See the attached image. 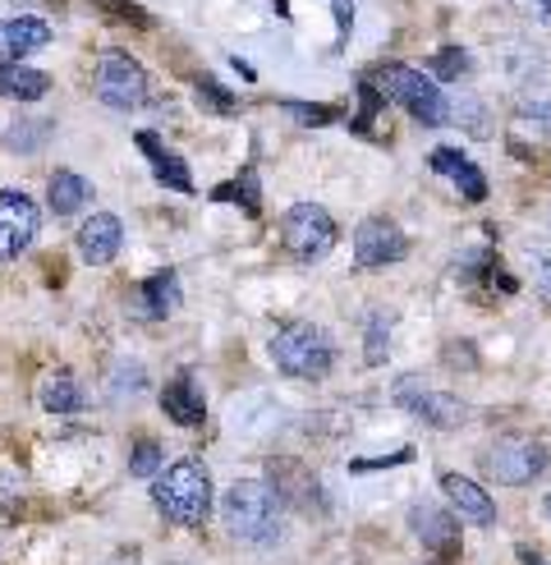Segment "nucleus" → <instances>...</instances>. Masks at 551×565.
Here are the masks:
<instances>
[{
	"label": "nucleus",
	"instance_id": "1",
	"mask_svg": "<svg viewBox=\"0 0 551 565\" xmlns=\"http://www.w3.org/2000/svg\"><path fill=\"white\" fill-rule=\"evenodd\" d=\"M220 524H226L230 539L248 547H271L285 529L281 488L262 483V478H239V483L220 492Z\"/></svg>",
	"mask_w": 551,
	"mask_h": 565
},
{
	"label": "nucleus",
	"instance_id": "2",
	"mask_svg": "<svg viewBox=\"0 0 551 565\" xmlns=\"http://www.w3.org/2000/svg\"><path fill=\"white\" fill-rule=\"evenodd\" d=\"M152 505L180 529H203L212 505H216V488H212L207 465L175 460L171 469H161L152 478Z\"/></svg>",
	"mask_w": 551,
	"mask_h": 565
},
{
	"label": "nucleus",
	"instance_id": "3",
	"mask_svg": "<svg viewBox=\"0 0 551 565\" xmlns=\"http://www.w3.org/2000/svg\"><path fill=\"white\" fill-rule=\"evenodd\" d=\"M271 363L294 382H322L336 369V341L317 322H281L267 341Z\"/></svg>",
	"mask_w": 551,
	"mask_h": 565
},
{
	"label": "nucleus",
	"instance_id": "4",
	"mask_svg": "<svg viewBox=\"0 0 551 565\" xmlns=\"http://www.w3.org/2000/svg\"><path fill=\"white\" fill-rule=\"evenodd\" d=\"M372 83H377V93L391 97L413 125L441 129L451 120L446 88H441V83L432 74H423V70H413V65H377Z\"/></svg>",
	"mask_w": 551,
	"mask_h": 565
},
{
	"label": "nucleus",
	"instance_id": "5",
	"mask_svg": "<svg viewBox=\"0 0 551 565\" xmlns=\"http://www.w3.org/2000/svg\"><path fill=\"white\" fill-rule=\"evenodd\" d=\"M93 97L110 110H138L148 102V70L138 65L129 51L110 46L93 65Z\"/></svg>",
	"mask_w": 551,
	"mask_h": 565
},
{
	"label": "nucleus",
	"instance_id": "6",
	"mask_svg": "<svg viewBox=\"0 0 551 565\" xmlns=\"http://www.w3.org/2000/svg\"><path fill=\"white\" fill-rule=\"evenodd\" d=\"M551 465L547 456V446L538 437H523V433H506V437H496L487 446V456H483V469L487 478H496L501 488H529L533 478H542Z\"/></svg>",
	"mask_w": 551,
	"mask_h": 565
},
{
	"label": "nucleus",
	"instance_id": "7",
	"mask_svg": "<svg viewBox=\"0 0 551 565\" xmlns=\"http://www.w3.org/2000/svg\"><path fill=\"white\" fill-rule=\"evenodd\" d=\"M281 244L303 263H317L336 248V216H331L322 203H294L281 216Z\"/></svg>",
	"mask_w": 551,
	"mask_h": 565
},
{
	"label": "nucleus",
	"instance_id": "8",
	"mask_svg": "<svg viewBox=\"0 0 551 565\" xmlns=\"http://www.w3.org/2000/svg\"><path fill=\"white\" fill-rule=\"evenodd\" d=\"M391 401H396L400 409H409L413 418H423L428 428H436V433L460 428L464 414H468V405L460 401V395L436 391V386H428L423 377H400L396 391H391Z\"/></svg>",
	"mask_w": 551,
	"mask_h": 565
},
{
	"label": "nucleus",
	"instance_id": "9",
	"mask_svg": "<svg viewBox=\"0 0 551 565\" xmlns=\"http://www.w3.org/2000/svg\"><path fill=\"white\" fill-rule=\"evenodd\" d=\"M404 258H409V239H404V231L391 216H364L354 225V263L364 271L396 267Z\"/></svg>",
	"mask_w": 551,
	"mask_h": 565
},
{
	"label": "nucleus",
	"instance_id": "10",
	"mask_svg": "<svg viewBox=\"0 0 551 565\" xmlns=\"http://www.w3.org/2000/svg\"><path fill=\"white\" fill-rule=\"evenodd\" d=\"M37 231H42V212L33 198L19 189H0V263H10L33 248Z\"/></svg>",
	"mask_w": 551,
	"mask_h": 565
},
{
	"label": "nucleus",
	"instance_id": "11",
	"mask_svg": "<svg viewBox=\"0 0 551 565\" xmlns=\"http://www.w3.org/2000/svg\"><path fill=\"white\" fill-rule=\"evenodd\" d=\"M409 529L428 552L436 556H455L460 552V520L436 501H413L409 505Z\"/></svg>",
	"mask_w": 551,
	"mask_h": 565
},
{
	"label": "nucleus",
	"instance_id": "12",
	"mask_svg": "<svg viewBox=\"0 0 551 565\" xmlns=\"http://www.w3.org/2000/svg\"><path fill=\"white\" fill-rule=\"evenodd\" d=\"M125 244V221L116 212H93L78 225V258L88 267H106L116 263V253Z\"/></svg>",
	"mask_w": 551,
	"mask_h": 565
},
{
	"label": "nucleus",
	"instance_id": "13",
	"mask_svg": "<svg viewBox=\"0 0 551 565\" xmlns=\"http://www.w3.org/2000/svg\"><path fill=\"white\" fill-rule=\"evenodd\" d=\"M55 28L37 14H14L0 23V65H23V55H33L42 46H51Z\"/></svg>",
	"mask_w": 551,
	"mask_h": 565
},
{
	"label": "nucleus",
	"instance_id": "14",
	"mask_svg": "<svg viewBox=\"0 0 551 565\" xmlns=\"http://www.w3.org/2000/svg\"><path fill=\"white\" fill-rule=\"evenodd\" d=\"M161 409L171 423H180V428H203V418H207V395L198 386V377H193L188 369L175 373L171 382L161 386Z\"/></svg>",
	"mask_w": 551,
	"mask_h": 565
},
{
	"label": "nucleus",
	"instance_id": "15",
	"mask_svg": "<svg viewBox=\"0 0 551 565\" xmlns=\"http://www.w3.org/2000/svg\"><path fill=\"white\" fill-rule=\"evenodd\" d=\"M428 166H432V175H446V180L460 189L464 203H483V198H487L483 171H478V166L468 161L460 148H436V152L428 157Z\"/></svg>",
	"mask_w": 551,
	"mask_h": 565
},
{
	"label": "nucleus",
	"instance_id": "16",
	"mask_svg": "<svg viewBox=\"0 0 551 565\" xmlns=\"http://www.w3.org/2000/svg\"><path fill=\"white\" fill-rule=\"evenodd\" d=\"M441 492L451 497V505L460 511V520H474V524H496V501L491 492H483L474 478L464 473H441Z\"/></svg>",
	"mask_w": 551,
	"mask_h": 565
},
{
	"label": "nucleus",
	"instance_id": "17",
	"mask_svg": "<svg viewBox=\"0 0 551 565\" xmlns=\"http://www.w3.org/2000/svg\"><path fill=\"white\" fill-rule=\"evenodd\" d=\"M138 148L148 152V161H152V175H156V184L175 189V193H193V175H188L184 157H180V152H171V148H165V143H161V138H156L152 129H143V134H138Z\"/></svg>",
	"mask_w": 551,
	"mask_h": 565
},
{
	"label": "nucleus",
	"instance_id": "18",
	"mask_svg": "<svg viewBox=\"0 0 551 565\" xmlns=\"http://www.w3.org/2000/svg\"><path fill=\"white\" fill-rule=\"evenodd\" d=\"M138 299H143V318L161 322V318H171L175 308L184 303V290H180V276L165 267V271H152L143 286H138Z\"/></svg>",
	"mask_w": 551,
	"mask_h": 565
},
{
	"label": "nucleus",
	"instance_id": "19",
	"mask_svg": "<svg viewBox=\"0 0 551 565\" xmlns=\"http://www.w3.org/2000/svg\"><path fill=\"white\" fill-rule=\"evenodd\" d=\"M51 93V74L33 70V65H0V97L19 102V106H33Z\"/></svg>",
	"mask_w": 551,
	"mask_h": 565
},
{
	"label": "nucleus",
	"instance_id": "20",
	"mask_svg": "<svg viewBox=\"0 0 551 565\" xmlns=\"http://www.w3.org/2000/svg\"><path fill=\"white\" fill-rule=\"evenodd\" d=\"M93 198V184L83 180V175H74V171H51V180H46V203H51V212L55 216H74L83 203Z\"/></svg>",
	"mask_w": 551,
	"mask_h": 565
},
{
	"label": "nucleus",
	"instance_id": "21",
	"mask_svg": "<svg viewBox=\"0 0 551 565\" xmlns=\"http://www.w3.org/2000/svg\"><path fill=\"white\" fill-rule=\"evenodd\" d=\"M37 401H42V409H46V414L65 418V414H78V409H83V386L74 382V373H69V369H61V373H51V377L42 382Z\"/></svg>",
	"mask_w": 551,
	"mask_h": 565
},
{
	"label": "nucleus",
	"instance_id": "22",
	"mask_svg": "<svg viewBox=\"0 0 551 565\" xmlns=\"http://www.w3.org/2000/svg\"><path fill=\"white\" fill-rule=\"evenodd\" d=\"M216 203H244L248 216H258L262 212V189H258V171H253V166H244L235 184H220L216 189Z\"/></svg>",
	"mask_w": 551,
	"mask_h": 565
},
{
	"label": "nucleus",
	"instance_id": "23",
	"mask_svg": "<svg viewBox=\"0 0 551 565\" xmlns=\"http://www.w3.org/2000/svg\"><path fill=\"white\" fill-rule=\"evenodd\" d=\"M468 70H474V55H468L464 46H441L432 61H428V74H432L436 83H460Z\"/></svg>",
	"mask_w": 551,
	"mask_h": 565
},
{
	"label": "nucleus",
	"instance_id": "24",
	"mask_svg": "<svg viewBox=\"0 0 551 565\" xmlns=\"http://www.w3.org/2000/svg\"><path fill=\"white\" fill-rule=\"evenodd\" d=\"M364 363L368 369H381L386 354H391V313H372L368 318V331H364Z\"/></svg>",
	"mask_w": 551,
	"mask_h": 565
},
{
	"label": "nucleus",
	"instance_id": "25",
	"mask_svg": "<svg viewBox=\"0 0 551 565\" xmlns=\"http://www.w3.org/2000/svg\"><path fill=\"white\" fill-rule=\"evenodd\" d=\"M523 258H529V271H533V290L538 299L551 308V239H538L523 248Z\"/></svg>",
	"mask_w": 551,
	"mask_h": 565
},
{
	"label": "nucleus",
	"instance_id": "26",
	"mask_svg": "<svg viewBox=\"0 0 551 565\" xmlns=\"http://www.w3.org/2000/svg\"><path fill=\"white\" fill-rule=\"evenodd\" d=\"M193 93H198V106L216 110V116H235V110H239V97L220 88V83H216L212 74H203L198 83H193Z\"/></svg>",
	"mask_w": 551,
	"mask_h": 565
},
{
	"label": "nucleus",
	"instance_id": "27",
	"mask_svg": "<svg viewBox=\"0 0 551 565\" xmlns=\"http://www.w3.org/2000/svg\"><path fill=\"white\" fill-rule=\"evenodd\" d=\"M161 469H165V456H161V446H156L152 437L133 441V450H129V473H133V478H156Z\"/></svg>",
	"mask_w": 551,
	"mask_h": 565
},
{
	"label": "nucleus",
	"instance_id": "28",
	"mask_svg": "<svg viewBox=\"0 0 551 565\" xmlns=\"http://www.w3.org/2000/svg\"><path fill=\"white\" fill-rule=\"evenodd\" d=\"M451 116H455L468 134H474V138H487V134H491V129H487V125H491V120H487V106H483L478 97H460V102H451Z\"/></svg>",
	"mask_w": 551,
	"mask_h": 565
},
{
	"label": "nucleus",
	"instance_id": "29",
	"mask_svg": "<svg viewBox=\"0 0 551 565\" xmlns=\"http://www.w3.org/2000/svg\"><path fill=\"white\" fill-rule=\"evenodd\" d=\"M358 102H364V106H358V116L349 120L358 134H372V120H377V110L386 106V97L377 93V83L372 78H364V83H358Z\"/></svg>",
	"mask_w": 551,
	"mask_h": 565
},
{
	"label": "nucleus",
	"instance_id": "30",
	"mask_svg": "<svg viewBox=\"0 0 551 565\" xmlns=\"http://www.w3.org/2000/svg\"><path fill=\"white\" fill-rule=\"evenodd\" d=\"M515 116H519V125H529L542 138H551V97H523Z\"/></svg>",
	"mask_w": 551,
	"mask_h": 565
},
{
	"label": "nucleus",
	"instance_id": "31",
	"mask_svg": "<svg viewBox=\"0 0 551 565\" xmlns=\"http://www.w3.org/2000/svg\"><path fill=\"white\" fill-rule=\"evenodd\" d=\"M51 125H55V120H14V129H10V148H19V152H37V143L51 134Z\"/></svg>",
	"mask_w": 551,
	"mask_h": 565
},
{
	"label": "nucleus",
	"instance_id": "32",
	"mask_svg": "<svg viewBox=\"0 0 551 565\" xmlns=\"http://www.w3.org/2000/svg\"><path fill=\"white\" fill-rule=\"evenodd\" d=\"M281 110L290 120H299L303 129H317V125H331L336 120V106H309V102H281Z\"/></svg>",
	"mask_w": 551,
	"mask_h": 565
},
{
	"label": "nucleus",
	"instance_id": "33",
	"mask_svg": "<svg viewBox=\"0 0 551 565\" xmlns=\"http://www.w3.org/2000/svg\"><path fill=\"white\" fill-rule=\"evenodd\" d=\"M413 460V446H400L396 456H377V460H349V473H372V469H396Z\"/></svg>",
	"mask_w": 551,
	"mask_h": 565
},
{
	"label": "nucleus",
	"instance_id": "34",
	"mask_svg": "<svg viewBox=\"0 0 551 565\" xmlns=\"http://www.w3.org/2000/svg\"><path fill=\"white\" fill-rule=\"evenodd\" d=\"M510 6H515L523 19H533V23L551 28V0H510Z\"/></svg>",
	"mask_w": 551,
	"mask_h": 565
},
{
	"label": "nucleus",
	"instance_id": "35",
	"mask_svg": "<svg viewBox=\"0 0 551 565\" xmlns=\"http://www.w3.org/2000/svg\"><path fill=\"white\" fill-rule=\"evenodd\" d=\"M101 6H106V10H116L110 19H129V23H143V28H148V14L138 10V6H125V0H101Z\"/></svg>",
	"mask_w": 551,
	"mask_h": 565
},
{
	"label": "nucleus",
	"instance_id": "36",
	"mask_svg": "<svg viewBox=\"0 0 551 565\" xmlns=\"http://www.w3.org/2000/svg\"><path fill=\"white\" fill-rule=\"evenodd\" d=\"M336 6V23H341V33H349L354 28V0H331Z\"/></svg>",
	"mask_w": 551,
	"mask_h": 565
},
{
	"label": "nucleus",
	"instance_id": "37",
	"mask_svg": "<svg viewBox=\"0 0 551 565\" xmlns=\"http://www.w3.org/2000/svg\"><path fill=\"white\" fill-rule=\"evenodd\" d=\"M547 515H551V492H547Z\"/></svg>",
	"mask_w": 551,
	"mask_h": 565
}]
</instances>
